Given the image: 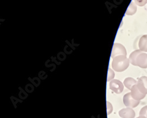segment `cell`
I'll return each mask as SVG.
<instances>
[{"label": "cell", "instance_id": "8fae6325", "mask_svg": "<svg viewBox=\"0 0 147 118\" xmlns=\"http://www.w3.org/2000/svg\"><path fill=\"white\" fill-rule=\"evenodd\" d=\"M136 11H137V6L136 4L132 2L129 4L128 9H127L126 14L128 15H132L136 13Z\"/></svg>", "mask_w": 147, "mask_h": 118}, {"label": "cell", "instance_id": "9a60e30c", "mask_svg": "<svg viewBox=\"0 0 147 118\" xmlns=\"http://www.w3.org/2000/svg\"><path fill=\"white\" fill-rule=\"evenodd\" d=\"M107 113H108V115H109L113 111V107H112L111 103H110L109 102H107Z\"/></svg>", "mask_w": 147, "mask_h": 118}, {"label": "cell", "instance_id": "ba28073f", "mask_svg": "<svg viewBox=\"0 0 147 118\" xmlns=\"http://www.w3.org/2000/svg\"><path fill=\"white\" fill-rule=\"evenodd\" d=\"M119 115L122 118H134L136 112L130 108L122 109L119 112Z\"/></svg>", "mask_w": 147, "mask_h": 118}, {"label": "cell", "instance_id": "7c38bea8", "mask_svg": "<svg viewBox=\"0 0 147 118\" xmlns=\"http://www.w3.org/2000/svg\"><path fill=\"white\" fill-rule=\"evenodd\" d=\"M114 72H113V70L109 68L108 69V79L107 80L108 81H109L110 80H111L114 78Z\"/></svg>", "mask_w": 147, "mask_h": 118}, {"label": "cell", "instance_id": "9c48e42d", "mask_svg": "<svg viewBox=\"0 0 147 118\" xmlns=\"http://www.w3.org/2000/svg\"><path fill=\"white\" fill-rule=\"evenodd\" d=\"M138 46L140 50L142 52H147V35H144L141 37Z\"/></svg>", "mask_w": 147, "mask_h": 118}, {"label": "cell", "instance_id": "30bf717a", "mask_svg": "<svg viewBox=\"0 0 147 118\" xmlns=\"http://www.w3.org/2000/svg\"><path fill=\"white\" fill-rule=\"evenodd\" d=\"M137 83V80L132 78H127L124 81V84L125 86L129 90H131L135 85H136Z\"/></svg>", "mask_w": 147, "mask_h": 118}, {"label": "cell", "instance_id": "277c9868", "mask_svg": "<svg viewBox=\"0 0 147 118\" xmlns=\"http://www.w3.org/2000/svg\"><path fill=\"white\" fill-rule=\"evenodd\" d=\"M123 101L126 107L130 108L137 107L140 103V101L136 100L132 98L131 92L126 93L124 96Z\"/></svg>", "mask_w": 147, "mask_h": 118}, {"label": "cell", "instance_id": "5bb4252c", "mask_svg": "<svg viewBox=\"0 0 147 118\" xmlns=\"http://www.w3.org/2000/svg\"><path fill=\"white\" fill-rule=\"evenodd\" d=\"M135 2L138 5L142 7L147 3V0H135Z\"/></svg>", "mask_w": 147, "mask_h": 118}, {"label": "cell", "instance_id": "5b68a950", "mask_svg": "<svg viewBox=\"0 0 147 118\" xmlns=\"http://www.w3.org/2000/svg\"><path fill=\"white\" fill-rule=\"evenodd\" d=\"M109 88L114 92L119 94L124 90V85L122 82L118 79L111 80L109 83Z\"/></svg>", "mask_w": 147, "mask_h": 118}, {"label": "cell", "instance_id": "4fadbf2b", "mask_svg": "<svg viewBox=\"0 0 147 118\" xmlns=\"http://www.w3.org/2000/svg\"><path fill=\"white\" fill-rule=\"evenodd\" d=\"M140 115L145 116L147 118V106H145V107H143L141 109L140 112Z\"/></svg>", "mask_w": 147, "mask_h": 118}, {"label": "cell", "instance_id": "8992f818", "mask_svg": "<svg viewBox=\"0 0 147 118\" xmlns=\"http://www.w3.org/2000/svg\"><path fill=\"white\" fill-rule=\"evenodd\" d=\"M137 87L140 91L145 94H147V77L142 76L141 77L137 83Z\"/></svg>", "mask_w": 147, "mask_h": 118}, {"label": "cell", "instance_id": "3957f363", "mask_svg": "<svg viewBox=\"0 0 147 118\" xmlns=\"http://www.w3.org/2000/svg\"><path fill=\"white\" fill-rule=\"evenodd\" d=\"M119 55L127 56V51L125 47L121 44L115 43L113 47L111 58H114Z\"/></svg>", "mask_w": 147, "mask_h": 118}, {"label": "cell", "instance_id": "2e32d148", "mask_svg": "<svg viewBox=\"0 0 147 118\" xmlns=\"http://www.w3.org/2000/svg\"><path fill=\"white\" fill-rule=\"evenodd\" d=\"M137 118H146V117L145 116H140L139 117H138Z\"/></svg>", "mask_w": 147, "mask_h": 118}, {"label": "cell", "instance_id": "6da1fadb", "mask_svg": "<svg viewBox=\"0 0 147 118\" xmlns=\"http://www.w3.org/2000/svg\"><path fill=\"white\" fill-rule=\"evenodd\" d=\"M129 60L134 66H138L144 69L147 68V54L141 50L132 52L129 55Z\"/></svg>", "mask_w": 147, "mask_h": 118}, {"label": "cell", "instance_id": "52a82bcc", "mask_svg": "<svg viewBox=\"0 0 147 118\" xmlns=\"http://www.w3.org/2000/svg\"><path fill=\"white\" fill-rule=\"evenodd\" d=\"M131 94L134 99L137 101H140L145 97V95L141 93L138 89L137 84L135 85L131 89Z\"/></svg>", "mask_w": 147, "mask_h": 118}, {"label": "cell", "instance_id": "7a4b0ae2", "mask_svg": "<svg viewBox=\"0 0 147 118\" xmlns=\"http://www.w3.org/2000/svg\"><path fill=\"white\" fill-rule=\"evenodd\" d=\"M129 62V59L126 56L119 55L113 58L112 67L116 72H121L128 68Z\"/></svg>", "mask_w": 147, "mask_h": 118}]
</instances>
